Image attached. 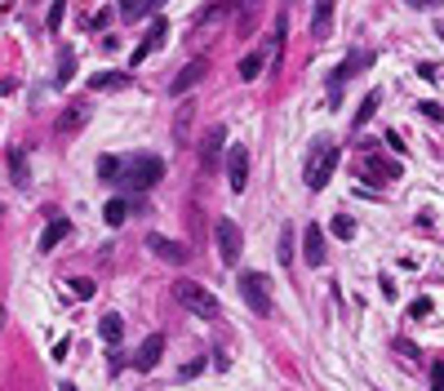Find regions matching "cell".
I'll list each match as a JSON object with an SVG mask.
<instances>
[{
  "mask_svg": "<svg viewBox=\"0 0 444 391\" xmlns=\"http://www.w3.org/2000/svg\"><path fill=\"white\" fill-rule=\"evenodd\" d=\"M338 161H342V152H338L333 142L320 138V142H316V152H311V161H307V187H311V191H320V187H325V182L333 178Z\"/></svg>",
  "mask_w": 444,
  "mask_h": 391,
  "instance_id": "3",
  "label": "cell"
},
{
  "mask_svg": "<svg viewBox=\"0 0 444 391\" xmlns=\"http://www.w3.org/2000/svg\"><path fill=\"white\" fill-rule=\"evenodd\" d=\"M262 18V0H240L236 5V36H254Z\"/></svg>",
  "mask_w": 444,
  "mask_h": 391,
  "instance_id": "15",
  "label": "cell"
},
{
  "mask_svg": "<svg viewBox=\"0 0 444 391\" xmlns=\"http://www.w3.org/2000/svg\"><path fill=\"white\" fill-rule=\"evenodd\" d=\"M236 285H240V298H245L249 311H254V316H271V280L267 276H262V272H245Z\"/></svg>",
  "mask_w": 444,
  "mask_h": 391,
  "instance_id": "4",
  "label": "cell"
},
{
  "mask_svg": "<svg viewBox=\"0 0 444 391\" xmlns=\"http://www.w3.org/2000/svg\"><path fill=\"white\" fill-rule=\"evenodd\" d=\"M138 9H142V0H120V18L138 22Z\"/></svg>",
  "mask_w": 444,
  "mask_h": 391,
  "instance_id": "32",
  "label": "cell"
},
{
  "mask_svg": "<svg viewBox=\"0 0 444 391\" xmlns=\"http://www.w3.org/2000/svg\"><path fill=\"white\" fill-rule=\"evenodd\" d=\"M378 103H382V94H378V89H369V94H365V103H360V112H355V120H351V129H365L369 120H374Z\"/></svg>",
  "mask_w": 444,
  "mask_h": 391,
  "instance_id": "23",
  "label": "cell"
},
{
  "mask_svg": "<svg viewBox=\"0 0 444 391\" xmlns=\"http://www.w3.org/2000/svg\"><path fill=\"white\" fill-rule=\"evenodd\" d=\"M160 178H164V161H160V156H134V161L120 169V182H129L134 191H151Z\"/></svg>",
  "mask_w": 444,
  "mask_h": 391,
  "instance_id": "2",
  "label": "cell"
},
{
  "mask_svg": "<svg viewBox=\"0 0 444 391\" xmlns=\"http://www.w3.org/2000/svg\"><path fill=\"white\" fill-rule=\"evenodd\" d=\"M58 391H76V387H71V383H63V387H58Z\"/></svg>",
  "mask_w": 444,
  "mask_h": 391,
  "instance_id": "42",
  "label": "cell"
},
{
  "mask_svg": "<svg viewBox=\"0 0 444 391\" xmlns=\"http://www.w3.org/2000/svg\"><path fill=\"white\" fill-rule=\"evenodd\" d=\"M63 18H67V0H49V14H45L49 31H63Z\"/></svg>",
  "mask_w": 444,
  "mask_h": 391,
  "instance_id": "27",
  "label": "cell"
},
{
  "mask_svg": "<svg viewBox=\"0 0 444 391\" xmlns=\"http://www.w3.org/2000/svg\"><path fill=\"white\" fill-rule=\"evenodd\" d=\"M196 98H178V112H174V147H187L191 125H196Z\"/></svg>",
  "mask_w": 444,
  "mask_h": 391,
  "instance_id": "11",
  "label": "cell"
},
{
  "mask_svg": "<svg viewBox=\"0 0 444 391\" xmlns=\"http://www.w3.org/2000/svg\"><path fill=\"white\" fill-rule=\"evenodd\" d=\"M222 142H227L222 129H209V133H205V142H200V165H205V169L222 156Z\"/></svg>",
  "mask_w": 444,
  "mask_h": 391,
  "instance_id": "20",
  "label": "cell"
},
{
  "mask_svg": "<svg viewBox=\"0 0 444 391\" xmlns=\"http://www.w3.org/2000/svg\"><path fill=\"white\" fill-rule=\"evenodd\" d=\"M395 351H400V356H409V360H418V347H413V342H404V338L395 342Z\"/></svg>",
  "mask_w": 444,
  "mask_h": 391,
  "instance_id": "37",
  "label": "cell"
},
{
  "mask_svg": "<svg viewBox=\"0 0 444 391\" xmlns=\"http://www.w3.org/2000/svg\"><path fill=\"white\" fill-rule=\"evenodd\" d=\"M93 289H98V285H93L89 276H76V280H71V293H76V298H93Z\"/></svg>",
  "mask_w": 444,
  "mask_h": 391,
  "instance_id": "31",
  "label": "cell"
},
{
  "mask_svg": "<svg viewBox=\"0 0 444 391\" xmlns=\"http://www.w3.org/2000/svg\"><path fill=\"white\" fill-rule=\"evenodd\" d=\"M303 258H307L311 267H325V231H320L316 223L303 231Z\"/></svg>",
  "mask_w": 444,
  "mask_h": 391,
  "instance_id": "16",
  "label": "cell"
},
{
  "mask_svg": "<svg viewBox=\"0 0 444 391\" xmlns=\"http://www.w3.org/2000/svg\"><path fill=\"white\" fill-rule=\"evenodd\" d=\"M147 249H151L160 263H174V267H183V263L191 258V253L183 249V244H178V240H169V236H147Z\"/></svg>",
  "mask_w": 444,
  "mask_h": 391,
  "instance_id": "13",
  "label": "cell"
},
{
  "mask_svg": "<svg viewBox=\"0 0 444 391\" xmlns=\"http://www.w3.org/2000/svg\"><path fill=\"white\" fill-rule=\"evenodd\" d=\"M120 169H125L120 156H102V161H98V178L102 182H120Z\"/></svg>",
  "mask_w": 444,
  "mask_h": 391,
  "instance_id": "25",
  "label": "cell"
},
{
  "mask_svg": "<svg viewBox=\"0 0 444 391\" xmlns=\"http://www.w3.org/2000/svg\"><path fill=\"white\" fill-rule=\"evenodd\" d=\"M164 36H169V22H164V18H151V27H147V40H142V45L134 49V54H129V67L138 71V63H142V58H147L151 49H160V45H164Z\"/></svg>",
  "mask_w": 444,
  "mask_h": 391,
  "instance_id": "12",
  "label": "cell"
},
{
  "mask_svg": "<svg viewBox=\"0 0 444 391\" xmlns=\"http://www.w3.org/2000/svg\"><path fill=\"white\" fill-rule=\"evenodd\" d=\"M418 76H422V80H436L440 71H436V63H422V67H418Z\"/></svg>",
  "mask_w": 444,
  "mask_h": 391,
  "instance_id": "40",
  "label": "cell"
},
{
  "mask_svg": "<svg viewBox=\"0 0 444 391\" xmlns=\"http://www.w3.org/2000/svg\"><path fill=\"white\" fill-rule=\"evenodd\" d=\"M329 31H333V0H316V9H311V36L329 40Z\"/></svg>",
  "mask_w": 444,
  "mask_h": 391,
  "instance_id": "17",
  "label": "cell"
},
{
  "mask_svg": "<svg viewBox=\"0 0 444 391\" xmlns=\"http://www.w3.org/2000/svg\"><path fill=\"white\" fill-rule=\"evenodd\" d=\"M71 76H76V54H71V49H67V54L58 58V84H67Z\"/></svg>",
  "mask_w": 444,
  "mask_h": 391,
  "instance_id": "28",
  "label": "cell"
},
{
  "mask_svg": "<svg viewBox=\"0 0 444 391\" xmlns=\"http://www.w3.org/2000/svg\"><path fill=\"white\" fill-rule=\"evenodd\" d=\"M67 231H71V223H67V218H54V223L40 231V244H36V249H40V253H49L54 244H63V240H67Z\"/></svg>",
  "mask_w": 444,
  "mask_h": 391,
  "instance_id": "19",
  "label": "cell"
},
{
  "mask_svg": "<svg viewBox=\"0 0 444 391\" xmlns=\"http://www.w3.org/2000/svg\"><path fill=\"white\" fill-rule=\"evenodd\" d=\"M382 142H387L395 156H404V142H400V133H387V138H382Z\"/></svg>",
  "mask_w": 444,
  "mask_h": 391,
  "instance_id": "38",
  "label": "cell"
},
{
  "mask_svg": "<svg viewBox=\"0 0 444 391\" xmlns=\"http://www.w3.org/2000/svg\"><path fill=\"white\" fill-rule=\"evenodd\" d=\"M164 0H142V9H138V18H147V14H155V9H160Z\"/></svg>",
  "mask_w": 444,
  "mask_h": 391,
  "instance_id": "39",
  "label": "cell"
},
{
  "mask_svg": "<svg viewBox=\"0 0 444 391\" xmlns=\"http://www.w3.org/2000/svg\"><path fill=\"white\" fill-rule=\"evenodd\" d=\"M431 391H444V360L431 364Z\"/></svg>",
  "mask_w": 444,
  "mask_h": 391,
  "instance_id": "34",
  "label": "cell"
},
{
  "mask_svg": "<svg viewBox=\"0 0 444 391\" xmlns=\"http://www.w3.org/2000/svg\"><path fill=\"white\" fill-rule=\"evenodd\" d=\"M174 298H178V307H187L191 316H200V320H218L222 316V302L213 298L205 285H196V280H174Z\"/></svg>",
  "mask_w": 444,
  "mask_h": 391,
  "instance_id": "1",
  "label": "cell"
},
{
  "mask_svg": "<svg viewBox=\"0 0 444 391\" xmlns=\"http://www.w3.org/2000/svg\"><path fill=\"white\" fill-rule=\"evenodd\" d=\"M262 67H267V54H262V49H254V54H245V58H240V80H258L262 76Z\"/></svg>",
  "mask_w": 444,
  "mask_h": 391,
  "instance_id": "21",
  "label": "cell"
},
{
  "mask_svg": "<svg viewBox=\"0 0 444 391\" xmlns=\"http://www.w3.org/2000/svg\"><path fill=\"white\" fill-rule=\"evenodd\" d=\"M333 236H338V240H351V236H355V223H351L346 214H338V218H333Z\"/></svg>",
  "mask_w": 444,
  "mask_h": 391,
  "instance_id": "29",
  "label": "cell"
},
{
  "mask_svg": "<svg viewBox=\"0 0 444 391\" xmlns=\"http://www.w3.org/2000/svg\"><path fill=\"white\" fill-rule=\"evenodd\" d=\"M440 36H444V27H440Z\"/></svg>",
  "mask_w": 444,
  "mask_h": 391,
  "instance_id": "44",
  "label": "cell"
},
{
  "mask_svg": "<svg viewBox=\"0 0 444 391\" xmlns=\"http://www.w3.org/2000/svg\"><path fill=\"white\" fill-rule=\"evenodd\" d=\"M89 116H93V107H89V103H71L67 112L54 120V133H58V138H71V133H80V129L89 125Z\"/></svg>",
  "mask_w": 444,
  "mask_h": 391,
  "instance_id": "8",
  "label": "cell"
},
{
  "mask_svg": "<svg viewBox=\"0 0 444 391\" xmlns=\"http://www.w3.org/2000/svg\"><path fill=\"white\" fill-rule=\"evenodd\" d=\"M98 334H102V342H112V347H116V342L125 338V320H120V316H102V320H98Z\"/></svg>",
  "mask_w": 444,
  "mask_h": 391,
  "instance_id": "24",
  "label": "cell"
},
{
  "mask_svg": "<svg viewBox=\"0 0 444 391\" xmlns=\"http://www.w3.org/2000/svg\"><path fill=\"white\" fill-rule=\"evenodd\" d=\"M275 253H280V263H289V258H293V227H284V231H280V249H275Z\"/></svg>",
  "mask_w": 444,
  "mask_h": 391,
  "instance_id": "30",
  "label": "cell"
},
{
  "mask_svg": "<svg viewBox=\"0 0 444 391\" xmlns=\"http://www.w3.org/2000/svg\"><path fill=\"white\" fill-rule=\"evenodd\" d=\"M9 174H14V187H27L31 174H27V156H22V147H9Z\"/></svg>",
  "mask_w": 444,
  "mask_h": 391,
  "instance_id": "22",
  "label": "cell"
},
{
  "mask_svg": "<svg viewBox=\"0 0 444 391\" xmlns=\"http://www.w3.org/2000/svg\"><path fill=\"white\" fill-rule=\"evenodd\" d=\"M200 369H205V360H187V364H183V369H178V378H196Z\"/></svg>",
  "mask_w": 444,
  "mask_h": 391,
  "instance_id": "36",
  "label": "cell"
},
{
  "mask_svg": "<svg viewBox=\"0 0 444 391\" xmlns=\"http://www.w3.org/2000/svg\"><path fill=\"white\" fill-rule=\"evenodd\" d=\"M129 84H134L129 71H98V76L89 80V89L93 94H116V89H129Z\"/></svg>",
  "mask_w": 444,
  "mask_h": 391,
  "instance_id": "18",
  "label": "cell"
},
{
  "mask_svg": "<svg viewBox=\"0 0 444 391\" xmlns=\"http://www.w3.org/2000/svg\"><path fill=\"white\" fill-rule=\"evenodd\" d=\"M413 9H440V0H409Z\"/></svg>",
  "mask_w": 444,
  "mask_h": 391,
  "instance_id": "41",
  "label": "cell"
},
{
  "mask_svg": "<svg viewBox=\"0 0 444 391\" xmlns=\"http://www.w3.org/2000/svg\"><path fill=\"white\" fill-rule=\"evenodd\" d=\"M160 356H164V334H151V338L138 347V356H134V369H138V374H151L155 364H160Z\"/></svg>",
  "mask_w": 444,
  "mask_h": 391,
  "instance_id": "14",
  "label": "cell"
},
{
  "mask_svg": "<svg viewBox=\"0 0 444 391\" xmlns=\"http://www.w3.org/2000/svg\"><path fill=\"white\" fill-rule=\"evenodd\" d=\"M213 236H218V258H222L227 267H236V263H240V249H245L240 227L231 223V218H218V223H213Z\"/></svg>",
  "mask_w": 444,
  "mask_h": 391,
  "instance_id": "6",
  "label": "cell"
},
{
  "mask_svg": "<svg viewBox=\"0 0 444 391\" xmlns=\"http://www.w3.org/2000/svg\"><path fill=\"white\" fill-rule=\"evenodd\" d=\"M369 63H374V54H369V49H355V54H346L342 63H338V71L329 76V103H333V107L342 103V84H346V76H355V71L369 67Z\"/></svg>",
  "mask_w": 444,
  "mask_h": 391,
  "instance_id": "5",
  "label": "cell"
},
{
  "mask_svg": "<svg viewBox=\"0 0 444 391\" xmlns=\"http://www.w3.org/2000/svg\"><path fill=\"white\" fill-rule=\"evenodd\" d=\"M102 218H107V227H120V223H125V218H129V200H107Z\"/></svg>",
  "mask_w": 444,
  "mask_h": 391,
  "instance_id": "26",
  "label": "cell"
},
{
  "mask_svg": "<svg viewBox=\"0 0 444 391\" xmlns=\"http://www.w3.org/2000/svg\"><path fill=\"white\" fill-rule=\"evenodd\" d=\"M245 182H249V152L245 147H231V152H227V187L240 196Z\"/></svg>",
  "mask_w": 444,
  "mask_h": 391,
  "instance_id": "10",
  "label": "cell"
},
{
  "mask_svg": "<svg viewBox=\"0 0 444 391\" xmlns=\"http://www.w3.org/2000/svg\"><path fill=\"white\" fill-rule=\"evenodd\" d=\"M360 178L374 182V187H387V182L400 178V161H387V156H374V152H369L365 161H360Z\"/></svg>",
  "mask_w": 444,
  "mask_h": 391,
  "instance_id": "7",
  "label": "cell"
},
{
  "mask_svg": "<svg viewBox=\"0 0 444 391\" xmlns=\"http://www.w3.org/2000/svg\"><path fill=\"white\" fill-rule=\"evenodd\" d=\"M422 116H427V120H436V125H440V120H444V107H440V103H422Z\"/></svg>",
  "mask_w": 444,
  "mask_h": 391,
  "instance_id": "35",
  "label": "cell"
},
{
  "mask_svg": "<svg viewBox=\"0 0 444 391\" xmlns=\"http://www.w3.org/2000/svg\"><path fill=\"white\" fill-rule=\"evenodd\" d=\"M205 76H209V58H191V63L174 76V98H187V94L196 89V84L205 80Z\"/></svg>",
  "mask_w": 444,
  "mask_h": 391,
  "instance_id": "9",
  "label": "cell"
},
{
  "mask_svg": "<svg viewBox=\"0 0 444 391\" xmlns=\"http://www.w3.org/2000/svg\"><path fill=\"white\" fill-rule=\"evenodd\" d=\"M422 316H431V298H418L409 307V320H422Z\"/></svg>",
  "mask_w": 444,
  "mask_h": 391,
  "instance_id": "33",
  "label": "cell"
},
{
  "mask_svg": "<svg viewBox=\"0 0 444 391\" xmlns=\"http://www.w3.org/2000/svg\"><path fill=\"white\" fill-rule=\"evenodd\" d=\"M0 329H5V307H0Z\"/></svg>",
  "mask_w": 444,
  "mask_h": 391,
  "instance_id": "43",
  "label": "cell"
}]
</instances>
